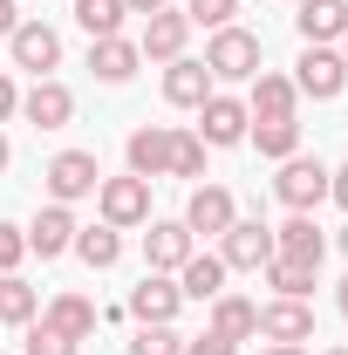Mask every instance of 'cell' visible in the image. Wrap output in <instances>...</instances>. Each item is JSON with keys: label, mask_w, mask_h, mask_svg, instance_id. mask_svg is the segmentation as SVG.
I'll list each match as a JSON object with an SVG mask.
<instances>
[{"label": "cell", "mask_w": 348, "mask_h": 355, "mask_svg": "<svg viewBox=\"0 0 348 355\" xmlns=\"http://www.w3.org/2000/svg\"><path fill=\"white\" fill-rule=\"evenodd\" d=\"M42 184H48V198H55V205H76V198H96L103 164H96V150H55V157H48V171H42Z\"/></svg>", "instance_id": "6da1fadb"}, {"label": "cell", "mask_w": 348, "mask_h": 355, "mask_svg": "<svg viewBox=\"0 0 348 355\" xmlns=\"http://www.w3.org/2000/svg\"><path fill=\"white\" fill-rule=\"evenodd\" d=\"M205 69H212V83H253V76H260V35L218 28L212 48H205Z\"/></svg>", "instance_id": "7a4b0ae2"}, {"label": "cell", "mask_w": 348, "mask_h": 355, "mask_svg": "<svg viewBox=\"0 0 348 355\" xmlns=\"http://www.w3.org/2000/svg\"><path fill=\"white\" fill-rule=\"evenodd\" d=\"M96 205H103V225H116V232H130V225L150 219V178H103L96 184Z\"/></svg>", "instance_id": "3957f363"}, {"label": "cell", "mask_w": 348, "mask_h": 355, "mask_svg": "<svg viewBox=\"0 0 348 355\" xmlns=\"http://www.w3.org/2000/svg\"><path fill=\"white\" fill-rule=\"evenodd\" d=\"M273 191H280V205L287 212H314L321 198H328V164L321 157H280V178H273Z\"/></svg>", "instance_id": "277c9868"}, {"label": "cell", "mask_w": 348, "mask_h": 355, "mask_svg": "<svg viewBox=\"0 0 348 355\" xmlns=\"http://www.w3.org/2000/svg\"><path fill=\"white\" fill-rule=\"evenodd\" d=\"M218 260H225V273H260V266L273 260V225L232 219L225 232H218Z\"/></svg>", "instance_id": "5b68a950"}, {"label": "cell", "mask_w": 348, "mask_h": 355, "mask_svg": "<svg viewBox=\"0 0 348 355\" xmlns=\"http://www.w3.org/2000/svg\"><path fill=\"white\" fill-rule=\"evenodd\" d=\"M7 55H14V69H28V76L42 83L48 69H62V35H55L48 21H21V28L7 35Z\"/></svg>", "instance_id": "8992f818"}, {"label": "cell", "mask_w": 348, "mask_h": 355, "mask_svg": "<svg viewBox=\"0 0 348 355\" xmlns=\"http://www.w3.org/2000/svg\"><path fill=\"white\" fill-rule=\"evenodd\" d=\"M294 89H301V96H314V103H335V96L348 89L342 48H307L301 62H294Z\"/></svg>", "instance_id": "52a82bcc"}, {"label": "cell", "mask_w": 348, "mask_h": 355, "mask_svg": "<svg viewBox=\"0 0 348 355\" xmlns=\"http://www.w3.org/2000/svg\"><path fill=\"white\" fill-rule=\"evenodd\" d=\"M246 123H253V116H246V103H239V96H205V103H198V137H205V144H212V150H225V144H246Z\"/></svg>", "instance_id": "ba28073f"}, {"label": "cell", "mask_w": 348, "mask_h": 355, "mask_svg": "<svg viewBox=\"0 0 348 355\" xmlns=\"http://www.w3.org/2000/svg\"><path fill=\"white\" fill-rule=\"evenodd\" d=\"M191 253H198V239H191L184 219H150V232H143V260H150V273H177Z\"/></svg>", "instance_id": "9c48e42d"}, {"label": "cell", "mask_w": 348, "mask_h": 355, "mask_svg": "<svg viewBox=\"0 0 348 355\" xmlns=\"http://www.w3.org/2000/svg\"><path fill=\"white\" fill-rule=\"evenodd\" d=\"M21 116H28L35 130H62V123H76V96H69V83L42 76V83L21 96Z\"/></svg>", "instance_id": "30bf717a"}, {"label": "cell", "mask_w": 348, "mask_h": 355, "mask_svg": "<svg viewBox=\"0 0 348 355\" xmlns=\"http://www.w3.org/2000/svg\"><path fill=\"white\" fill-rule=\"evenodd\" d=\"M232 219H239V205H232V191H225V184H198V191H191V205H184L191 239H198V232H205V239H218Z\"/></svg>", "instance_id": "8fae6325"}, {"label": "cell", "mask_w": 348, "mask_h": 355, "mask_svg": "<svg viewBox=\"0 0 348 355\" xmlns=\"http://www.w3.org/2000/svg\"><path fill=\"white\" fill-rule=\"evenodd\" d=\"M177 308H184V294H177V280L171 273H143L130 287V314L150 328V321H177Z\"/></svg>", "instance_id": "7c38bea8"}, {"label": "cell", "mask_w": 348, "mask_h": 355, "mask_svg": "<svg viewBox=\"0 0 348 355\" xmlns=\"http://www.w3.org/2000/svg\"><path fill=\"white\" fill-rule=\"evenodd\" d=\"M184 42H191V21L171 14V7H157V14L143 21V42H137V48H143V62H177Z\"/></svg>", "instance_id": "4fadbf2b"}, {"label": "cell", "mask_w": 348, "mask_h": 355, "mask_svg": "<svg viewBox=\"0 0 348 355\" xmlns=\"http://www.w3.org/2000/svg\"><path fill=\"white\" fill-rule=\"evenodd\" d=\"M69 246H76V212L48 198L42 212H35V225H28V253H42V260H55V253H69Z\"/></svg>", "instance_id": "5bb4252c"}, {"label": "cell", "mask_w": 348, "mask_h": 355, "mask_svg": "<svg viewBox=\"0 0 348 355\" xmlns=\"http://www.w3.org/2000/svg\"><path fill=\"white\" fill-rule=\"evenodd\" d=\"M294 28H301V42H307V48L342 42V35H348V0H301Z\"/></svg>", "instance_id": "9a60e30c"}, {"label": "cell", "mask_w": 348, "mask_h": 355, "mask_svg": "<svg viewBox=\"0 0 348 355\" xmlns=\"http://www.w3.org/2000/svg\"><path fill=\"white\" fill-rule=\"evenodd\" d=\"M123 157H130L137 178H164V171H171V123H143V130H130Z\"/></svg>", "instance_id": "2e32d148"}, {"label": "cell", "mask_w": 348, "mask_h": 355, "mask_svg": "<svg viewBox=\"0 0 348 355\" xmlns=\"http://www.w3.org/2000/svg\"><path fill=\"white\" fill-rule=\"evenodd\" d=\"M260 335L301 349V342H314V308H307V301H266L260 308Z\"/></svg>", "instance_id": "e0dca14e"}, {"label": "cell", "mask_w": 348, "mask_h": 355, "mask_svg": "<svg viewBox=\"0 0 348 355\" xmlns=\"http://www.w3.org/2000/svg\"><path fill=\"white\" fill-rule=\"evenodd\" d=\"M205 96H212V69L191 62V55H177L171 69H164V103H171V110H198Z\"/></svg>", "instance_id": "ac0fdd59"}, {"label": "cell", "mask_w": 348, "mask_h": 355, "mask_svg": "<svg viewBox=\"0 0 348 355\" xmlns=\"http://www.w3.org/2000/svg\"><path fill=\"white\" fill-rule=\"evenodd\" d=\"M137 62H143V48L123 42V35H103V42H89V69H96V83H130Z\"/></svg>", "instance_id": "d6986e66"}, {"label": "cell", "mask_w": 348, "mask_h": 355, "mask_svg": "<svg viewBox=\"0 0 348 355\" xmlns=\"http://www.w3.org/2000/svg\"><path fill=\"white\" fill-rule=\"evenodd\" d=\"M273 253H287V260H307V266H321V253H328V232L314 225V212H294V219L273 232Z\"/></svg>", "instance_id": "ffe728a7"}, {"label": "cell", "mask_w": 348, "mask_h": 355, "mask_svg": "<svg viewBox=\"0 0 348 355\" xmlns=\"http://www.w3.org/2000/svg\"><path fill=\"white\" fill-rule=\"evenodd\" d=\"M42 321L55 328V335H69V342H89L103 314H96V301H82V294H55V301L42 308Z\"/></svg>", "instance_id": "44dd1931"}, {"label": "cell", "mask_w": 348, "mask_h": 355, "mask_svg": "<svg viewBox=\"0 0 348 355\" xmlns=\"http://www.w3.org/2000/svg\"><path fill=\"white\" fill-rule=\"evenodd\" d=\"M89 273H110V266L123 260V232L116 225H76V246H69Z\"/></svg>", "instance_id": "7402d4cb"}, {"label": "cell", "mask_w": 348, "mask_h": 355, "mask_svg": "<svg viewBox=\"0 0 348 355\" xmlns=\"http://www.w3.org/2000/svg\"><path fill=\"white\" fill-rule=\"evenodd\" d=\"M294 103H301L294 76H273V69H260V76H253V96H246V116H294Z\"/></svg>", "instance_id": "603a6c76"}, {"label": "cell", "mask_w": 348, "mask_h": 355, "mask_svg": "<svg viewBox=\"0 0 348 355\" xmlns=\"http://www.w3.org/2000/svg\"><path fill=\"white\" fill-rule=\"evenodd\" d=\"M177 294L184 301H218L225 294V260L218 253H191V260L177 266Z\"/></svg>", "instance_id": "cb8c5ba5"}, {"label": "cell", "mask_w": 348, "mask_h": 355, "mask_svg": "<svg viewBox=\"0 0 348 355\" xmlns=\"http://www.w3.org/2000/svg\"><path fill=\"white\" fill-rule=\"evenodd\" d=\"M212 335H225V342H253V335H260V308H253L246 294H218V301H212Z\"/></svg>", "instance_id": "d4e9b609"}, {"label": "cell", "mask_w": 348, "mask_h": 355, "mask_svg": "<svg viewBox=\"0 0 348 355\" xmlns=\"http://www.w3.org/2000/svg\"><path fill=\"white\" fill-rule=\"evenodd\" d=\"M260 273H266V287H273L280 301H307V294H314V273H321V266H307V260H287V253H273V260H266Z\"/></svg>", "instance_id": "484cf974"}, {"label": "cell", "mask_w": 348, "mask_h": 355, "mask_svg": "<svg viewBox=\"0 0 348 355\" xmlns=\"http://www.w3.org/2000/svg\"><path fill=\"white\" fill-rule=\"evenodd\" d=\"M246 137L260 144V157H273V164L301 150V123H294V116H253V123H246Z\"/></svg>", "instance_id": "4316f807"}, {"label": "cell", "mask_w": 348, "mask_h": 355, "mask_svg": "<svg viewBox=\"0 0 348 355\" xmlns=\"http://www.w3.org/2000/svg\"><path fill=\"white\" fill-rule=\"evenodd\" d=\"M35 314H42V294L21 273H0V328H28Z\"/></svg>", "instance_id": "83f0119b"}, {"label": "cell", "mask_w": 348, "mask_h": 355, "mask_svg": "<svg viewBox=\"0 0 348 355\" xmlns=\"http://www.w3.org/2000/svg\"><path fill=\"white\" fill-rule=\"evenodd\" d=\"M123 0H76V28H82L89 42H103V35H123Z\"/></svg>", "instance_id": "f1b7e54d"}, {"label": "cell", "mask_w": 348, "mask_h": 355, "mask_svg": "<svg viewBox=\"0 0 348 355\" xmlns=\"http://www.w3.org/2000/svg\"><path fill=\"white\" fill-rule=\"evenodd\" d=\"M171 178H205V137L171 130Z\"/></svg>", "instance_id": "f546056e"}, {"label": "cell", "mask_w": 348, "mask_h": 355, "mask_svg": "<svg viewBox=\"0 0 348 355\" xmlns=\"http://www.w3.org/2000/svg\"><path fill=\"white\" fill-rule=\"evenodd\" d=\"M130 355H184V335H177L171 321H150V328L130 335Z\"/></svg>", "instance_id": "4dcf8cb0"}, {"label": "cell", "mask_w": 348, "mask_h": 355, "mask_svg": "<svg viewBox=\"0 0 348 355\" xmlns=\"http://www.w3.org/2000/svg\"><path fill=\"white\" fill-rule=\"evenodd\" d=\"M232 14H239V0H191V7H184V21H191V28H232Z\"/></svg>", "instance_id": "1f68e13d"}, {"label": "cell", "mask_w": 348, "mask_h": 355, "mask_svg": "<svg viewBox=\"0 0 348 355\" xmlns=\"http://www.w3.org/2000/svg\"><path fill=\"white\" fill-rule=\"evenodd\" d=\"M28 355H76L69 335H55L48 321H28Z\"/></svg>", "instance_id": "d6a6232c"}, {"label": "cell", "mask_w": 348, "mask_h": 355, "mask_svg": "<svg viewBox=\"0 0 348 355\" xmlns=\"http://www.w3.org/2000/svg\"><path fill=\"white\" fill-rule=\"evenodd\" d=\"M21 260H28V225H0V273H14Z\"/></svg>", "instance_id": "836d02e7"}, {"label": "cell", "mask_w": 348, "mask_h": 355, "mask_svg": "<svg viewBox=\"0 0 348 355\" xmlns=\"http://www.w3.org/2000/svg\"><path fill=\"white\" fill-rule=\"evenodd\" d=\"M184 355H239V342H225V335H212V328H205L198 342H184Z\"/></svg>", "instance_id": "e575fe53"}, {"label": "cell", "mask_w": 348, "mask_h": 355, "mask_svg": "<svg viewBox=\"0 0 348 355\" xmlns=\"http://www.w3.org/2000/svg\"><path fill=\"white\" fill-rule=\"evenodd\" d=\"M14 110H21V89H14V76H0V123H7Z\"/></svg>", "instance_id": "d590c367"}, {"label": "cell", "mask_w": 348, "mask_h": 355, "mask_svg": "<svg viewBox=\"0 0 348 355\" xmlns=\"http://www.w3.org/2000/svg\"><path fill=\"white\" fill-rule=\"evenodd\" d=\"M328 198H335V205L348 212V164H342V171H328Z\"/></svg>", "instance_id": "8d00e7d4"}, {"label": "cell", "mask_w": 348, "mask_h": 355, "mask_svg": "<svg viewBox=\"0 0 348 355\" xmlns=\"http://www.w3.org/2000/svg\"><path fill=\"white\" fill-rule=\"evenodd\" d=\"M14 28H21V14H14V0H0V42H7Z\"/></svg>", "instance_id": "74e56055"}, {"label": "cell", "mask_w": 348, "mask_h": 355, "mask_svg": "<svg viewBox=\"0 0 348 355\" xmlns=\"http://www.w3.org/2000/svg\"><path fill=\"white\" fill-rule=\"evenodd\" d=\"M260 355H307V349H294V342H266Z\"/></svg>", "instance_id": "f35d334b"}, {"label": "cell", "mask_w": 348, "mask_h": 355, "mask_svg": "<svg viewBox=\"0 0 348 355\" xmlns=\"http://www.w3.org/2000/svg\"><path fill=\"white\" fill-rule=\"evenodd\" d=\"M123 7H130V14H157L164 0H123Z\"/></svg>", "instance_id": "ab89813d"}, {"label": "cell", "mask_w": 348, "mask_h": 355, "mask_svg": "<svg viewBox=\"0 0 348 355\" xmlns=\"http://www.w3.org/2000/svg\"><path fill=\"white\" fill-rule=\"evenodd\" d=\"M7 164H14V144H7V137H0V171H7Z\"/></svg>", "instance_id": "60d3db41"}, {"label": "cell", "mask_w": 348, "mask_h": 355, "mask_svg": "<svg viewBox=\"0 0 348 355\" xmlns=\"http://www.w3.org/2000/svg\"><path fill=\"white\" fill-rule=\"evenodd\" d=\"M335 308H342V314H348V280H342V287H335Z\"/></svg>", "instance_id": "b9f144b4"}, {"label": "cell", "mask_w": 348, "mask_h": 355, "mask_svg": "<svg viewBox=\"0 0 348 355\" xmlns=\"http://www.w3.org/2000/svg\"><path fill=\"white\" fill-rule=\"evenodd\" d=\"M342 253H348V225H342Z\"/></svg>", "instance_id": "7bdbcfd3"}, {"label": "cell", "mask_w": 348, "mask_h": 355, "mask_svg": "<svg viewBox=\"0 0 348 355\" xmlns=\"http://www.w3.org/2000/svg\"><path fill=\"white\" fill-rule=\"evenodd\" d=\"M342 62H348V35H342Z\"/></svg>", "instance_id": "ee69618b"}, {"label": "cell", "mask_w": 348, "mask_h": 355, "mask_svg": "<svg viewBox=\"0 0 348 355\" xmlns=\"http://www.w3.org/2000/svg\"><path fill=\"white\" fill-rule=\"evenodd\" d=\"M321 355H348V349H321Z\"/></svg>", "instance_id": "f6af8a7d"}]
</instances>
